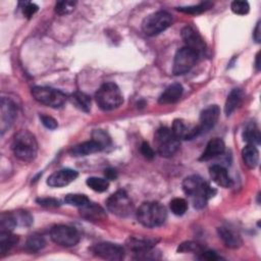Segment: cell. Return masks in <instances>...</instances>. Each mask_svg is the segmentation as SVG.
<instances>
[{
  "label": "cell",
  "instance_id": "6da1fadb",
  "mask_svg": "<svg viewBox=\"0 0 261 261\" xmlns=\"http://www.w3.org/2000/svg\"><path fill=\"white\" fill-rule=\"evenodd\" d=\"M182 190L187 196L192 199L193 205L197 209L206 206L207 201L216 194V190L212 188L200 175L187 176L182 181Z\"/></svg>",
  "mask_w": 261,
  "mask_h": 261
},
{
  "label": "cell",
  "instance_id": "7a4b0ae2",
  "mask_svg": "<svg viewBox=\"0 0 261 261\" xmlns=\"http://www.w3.org/2000/svg\"><path fill=\"white\" fill-rule=\"evenodd\" d=\"M12 151L19 160L23 162L33 161L38 152L36 137L29 130H19L13 138Z\"/></svg>",
  "mask_w": 261,
  "mask_h": 261
},
{
  "label": "cell",
  "instance_id": "3957f363",
  "mask_svg": "<svg viewBox=\"0 0 261 261\" xmlns=\"http://www.w3.org/2000/svg\"><path fill=\"white\" fill-rule=\"evenodd\" d=\"M138 221L146 227L162 225L167 218L165 207L158 202H144L137 211Z\"/></svg>",
  "mask_w": 261,
  "mask_h": 261
},
{
  "label": "cell",
  "instance_id": "277c9868",
  "mask_svg": "<svg viewBox=\"0 0 261 261\" xmlns=\"http://www.w3.org/2000/svg\"><path fill=\"white\" fill-rule=\"evenodd\" d=\"M95 98L98 106L105 111L116 109L123 103L122 93L114 83L103 84L96 92Z\"/></svg>",
  "mask_w": 261,
  "mask_h": 261
},
{
  "label": "cell",
  "instance_id": "5b68a950",
  "mask_svg": "<svg viewBox=\"0 0 261 261\" xmlns=\"http://www.w3.org/2000/svg\"><path fill=\"white\" fill-rule=\"evenodd\" d=\"M154 144L157 153L162 157L173 156L179 148V140L166 126L159 127L154 135Z\"/></svg>",
  "mask_w": 261,
  "mask_h": 261
},
{
  "label": "cell",
  "instance_id": "8992f818",
  "mask_svg": "<svg viewBox=\"0 0 261 261\" xmlns=\"http://www.w3.org/2000/svg\"><path fill=\"white\" fill-rule=\"evenodd\" d=\"M172 22V16L163 10H159L149 14L142 22V31L145 35L153 37L159 35Z\"/></svg>",
  "mask_w": 261,
  "mask_h": 261
},
{
  "label": "cell",
  "instance_id": "52a82bcc",
  "mask_svg": "<svg viewBox=\"0 0 261 261\" xmlns=\"http://www.w3.org/2000/svg\"><path fill=\"white\" fill-rule=\"evenodd\" d=\"M32 95L39 103L52 108L61 107L67 99L63 92L50 87L36 86L32 89Z\"/></svg>",
  "mask_w": 261,
  "mask_h": 261
},
{
  "label": "cell",
  "instance_id": "ba28073f",
  "mask_svg": "<svg viewBox=\"0 0 261 261\" xmlns=\"http://www.w3.org/2000/svg\"><path fill=\"white\" fill-rule=\"evenodd\" d=\"M106 207L112 214L119 217H126L132 213L134 204L128 195L123 190H119L108 197Z\"/></svg>",
  "mask_w": 261,
  "mask_h": 261
},
{
  "label": "cell",
  "instance_id": "9c48e42d",
  "mask_svg": "<svg viewBox=\"0 0 261 261\" xmlns=\"http://www.w3.org/2000/svg\"><path fill=\"white\" fill-rule=\"evenodd\" d=\"M199 54L189 47H182L174 55L172 72L175 75H181L190 71L197 63Z\"/></svg>",
  "mask_w": 261,
  "mask_h": 261
},
{
  "label": "cell",
  "instance_id": "30bf717a",
  "mask_svg": "<svg viewBox=\"0 0 261 261\" xmlns=\"http://www.w3.org/2000/svg\"><path fill=\"white\" fill-rule=\"evenodd\" d=\"M51 240L61 247H73L80 242L79 231L69 225H54L50 230Z\"/></svg>",
  "mask_w": 261,
  "mask_h": 261
},
{
  "label": "cell",
  "instance_id": "8fae6325",
  "mask_svg": "<svg viewBox=\"0 0 261 261\" xmlns=\"http://www.w3.org/2000/svg\"><path fill=\"white\" fill-rule=\"evenodd\" d=\"M93 252L96 256L111 260V261H117L121 260L124 257V249L122 246L118 244H113L109 242L105 243H99L93 247Z\"/></svg>",
  "mask_w": 261,
  "mask_h": 261
},
{
  "label": "cell",
  "instance_id": "7c38bea8",
  "mask_svg": "<svg viewBox=\"0 0 261 261\" xmlns=\"http://www.w3.org/2000/svg\"><path fill=\"white\" fill-rule=\"evenodd\" d=\"M16 117V105L9 99L2 97L1 98V112H0V129L3 135L13 123Z\"/></svg>",
  "mask_w": 261,
  "mask_h": 261
},
{
  "label": "cell",
  "instance_id": "4fadbf2b",
  "mask_svg": "<svg viewBox=\"0 0 261 261\" xmlns=\"http://www.w3.org/2000/svg\"><path fill=\"white\" fill-rule=\"evenodd\" d=\"M181 38L186 43V47L196 51L199 55L205 51L206 45L201 35L192 25H186L181 30Z\"/></svg>",
  "mask_w": 261,
  "mask_h": 261
},
{
  "label": "cell",
  "instance_id": "5bb4252c",
  "mask_svg": "<svg viewBox=\"0 0 261 261\" xmlns=\"http://www.w3.org/2000/svg\"><path fill=\"white\" fill-rule=\"evenodd\" d=\"M79 173L70 168H63L54 171L47 179V185L51 188H62L76 179Z\"/></svg>",
  "mask_w": 261,
  "mask_h": 261
},
{
  "label": "cell",
  "instance_id": "9a60e30c",
  "mask_svg": "<svg viewBox=\"0 0 261 261\" xmlns=\"http://www.w3.org/2000/svg\"><path fill=\"white\" fill-rule=\"evenodd\" d=\"M220 114V109L217 105H210L205 108L200 115V123L198 124V128L200 133H206L210 130L216 124Z\"/></svg>",
  "mask_w": 261,
  "mask_h": 261
},
{
  "label": "cell",
  "instance_id": "2e32d148",
  "mask_svg": "<svg viewBox=\"0 0 261 261\" xmlns=\"http://www.w3.org/2000/svg\"><path fill=\"white\" fill-rule=\"evenodd\" d=\"M170 129L178 140L180 139L192 140L201 134L198 128V125L194 127H190L185 123L182 119H174L172 123V127Z\"/></svg>",
  "mask_w": 261,
  "mask_h": 261
},
{
  "label": "cell",
  "instance_id": "e0dca14e",
  "mask_svg": "<svg viewBox=\"0 0 261 261\" xmlns=\"http://www.w3.org/2000/svg\"><path fill=\"white\" fill-rule=\"evenodd\" d=\"M225 150V145L222 139L220 138H214L210 140L202 153L201 157L199 158L201 161H207L212 158H215L221 154H223Z\"/></svg>",
  "mask_w": 261,
  "mask_h": 261
},
{
  "label": "cell",
  "instance_id": "ac0fdd59",
  "mask_svg": "<svg viewBox=\"0 0 261 261\" xmlns=\"http://www.w3.org/2000/svg\"><path fill=\"white\" fill-rule=\"evenodd\" d=\"M211 179L218 186L223 188H230L232 186V179L230 178L227 170L221 165H212L209 169Z\"/></svg>",
  "mask_w": 261,
  "mask_h": 261
},
{
  "label": "cell",
  "instance_id": "d6986e66",
  "mask_svg": "<svg viewBox=\"0 0 261 261\" xmlns=\"http://www.w3.org/2000/svg\"><path fill=\"white\" fill-rule=\"evenodd\" d=\"M80 214L89 221L103 220L106 217V214L103 208L95 203H92L91 201L86 205L80 207Z\"/></svg>",
  "mask_w": 261,
  "mask_h": 261
},
{
  "label": "cell",
  "instance_id": "ffe728a7",
  "mask_svg": "<svg viewBox=\"0 0 261 261\" xmlns=\"http://www.w3.org/2000/svg\"><path fill=\"white\" fill-rule=\"evenodd\" d=\"M217 233L219 239L223 242V244L231 249H237L242 245V239L239 233H237L231 228L220 226L217 228Z\"/></svg>",
  "mask_w": 261,
  "mask_h": 261
},
{
  "label": "cell",
  "instance_id": "44dd1931",
  "mask_svg": "<svg viewBox=\"0 0 261 261\" xmlns=\"http://www.w3.org/2000/svg\"><path fill=\"white\" fill-rule=\"evenodd\" d=\"M182 92H184V88L180 84H178V83L172 84V85L168 86L165 89V91L160 95L158 102L160 104H164V105L175 103L181 97Z\"/></svg>",
  "mask_w": 261,
  "mask_h": 261
},
{
  "label": "cell",
  "instance_id": "7402d4cb",
  "mask_svg": "<svg viewBox=\"0 0 261 261\" xmlns=\"http://www.w3.org/2000/svg\"><path fill=\"white\" fill-rule=\"evenodd\" d=\"M156 241L153 239H140V238H129L127 241V247L137 256L144 254L154 248Z\"/></svg>",
  "mask_w": 261,
  "mask_h": 261
},
{
  "label": "cell",
  "instance_id": "603a6c76",
  "mask_svg": "<svg viewBox=\"0 0 261 261\" xmlns=\"http://www.w3.org/2000/svg\"><path fill=\"white\" fill-rule=\"evenodd\" d=\"M101 150H103L101 145L99 143H97L96 141L91 140V141H87V142L81 143V144L72 147L70 150V153L73 156H86V155H90V154L99 152Z\"/></svg>",
  "mask_w": 261,
  "mask_h": 261
},
{
  "label": "cell",
  "instance_id": "cb8c5ba5",
  "mask_svg": "<svg viewBox=\"0 0 261 261\" xmlns=\"http://www.w3.org/2000/svg\"><path fill=\"white\" fill-rule=\"evenodd\" d=\"M242 157L246 166L250 169L257 167L259 163V151L255 145L248 144L242 150Z\"/></svg>",
  "mask_w": 261,
  "mask_h": 261
},
{
  "label": "cell",
  "instance_id": "d4e9b609",
  "mask_svg": "<svg viewBox=\"0 0 261 261\" xmlns=\"http://www.w3.org/2000/svg\"><path fill=\"white\" fill-rule=\"evenodd\" d=\"M244 93L241 89H233L228 94L227 99L224 105V111L226 115H230L241 104L243 101Z\"/></svg>",
  "mask_w": 261,
  "mask_h": 261
},
{
  "label": "cell",
  "instance_id": "484cf974",
  "mask_svg": "<svg viewBox=\"0 0 261 261\" xmlns=\"http://www.w3.org/2000/svg\"><path fill=\"white\" fill-rule=\"evenodd\" d=\"M70 101L72 104L84 112H89L91 110V98L82 92H75L70 96Z\"/></svg>",
  "mask_w": 261,
  "mask_h": 261
},
{
  "label": "cell",
  "instance_id": "4316f807",
  "mask_svg": "<svg viewBox=\"0 0 261 261\" xmlns=\"http://www.w3.org/2000/svg\"><path fill=\"white\" fill-rule=\"evenodd\" d=\"M18 241L17 236L11 231H0V252L5 254L8 252Z\"/></svg>",
  "mask_w": 261,
  "mask_h": 261
},
{
  "label": "cell",
  "instance_id": "83f0119b",
  "mask_svg": "<svg viewBox=\"0 0 261 261\" xmlns=\"http://www.w3.org/2000/svg\"><path fill=\"white\" fill-rule=\"evenodd\" d=\"M243 138H244V141H246L248 144H252V145H258L260 144V140H261V135H260V132L259 129L251 124V125H248L244 133H243Z\"/></svg>",
  "mask_w": 261,
  "mask_h": 261
},
{
  "label": "cell",
  "instance_id": "f1b7e54d",
  "mask_svg": "<svg viewBox=\"0 0 261 261\" xmlns=\"http://www.w3.org/2000/svg\"><path fill=\"white\" fill-rule=\"evenodd\" d=\"M87 185L89 188H91L95 192L103 193L108 190L109 188V181L107 178L97 177V176H91L87 179Z\"/></svg>",
  "mask_w": 261,
  "mask_h": 261
},
{
  "label": "cell",
  "instance_id": "f546056e",
  "mask_svg": "<svg viewBox=\"0 0 261 261\" xmlns=\"http://www.w3.org/2000/svg\"><path fill=\"white\" fill-rule=\"evenodd\" d=\"M17 225V219L14 214L2 213L0 217V231H11Z\"/></svg>",
  "mask_w": 261,
  "mask_h": 261
},
{
  "label": "cell",
  "instance_id": "4dcf8cb0",
  "mask_svg": "<svg viewBox=\"0 0 261 261\" xmlns=\"http://www.w3.org/2000/svg\"><path fill=\"white\" fill-rule=\"evenodd\" d=\"M45 240L42 236L39 234H32L25 243V248L30 252H38L45 246Z\"/></svg>",
  "mask_w": 261,
  "mask_h": 261
},
{
  "label": "cell",
  "instance_id": "1f68e13d",
  "mask_svg": "<svg viewBox=\"0 0 261 261\" xmlns=\"http://www.w3.org/2000/svg\"><path fill=\"white\" fill-rule=\"evenodd\" d=\"M213 6V4L209 1H205L202 3H199L198 5H192V6H186V7H178L177 10L181 11L184 13H190V14H199L202 13L208 9H210Z\"/></svg>",
  "mask_w": 261,
  "mask_h": 261
},
{
  "label": "cell",
  "instance_id": "d6a6232c",
  "mask_svg": "<svg viewBox=\"0 0 261 261\" xmlns=\"http://www.w3.org/2000/svg\"><path fill=\"white\" fill-rule=\"evenodd\" d=\"M169 208L174 215L180 216L187 212L188 203L182 198H174L169 203Z\"/></svg>",
  "mask_w": 261,
  "mask_h": 261
},
{
  "label": "cell",
  "instance_id": "836d02e7",
  "mask_svg": "<svg viewBox=\"0 0 261 261\" xmlns=\"http://www.w3.org/2000/svg\"><path fill=\"white\" fill-rule=\"evenodd\" d=\"M64 202L68 205L75 206V207H82L90 202L89 198L84 194H68L64 198Z\"/></svg>",
  "mask_w": 261,
  "mask_h": 261
},
{
  "label": "cell",
  "instance_id": "e575fe53",
  "mask_svg": "<svg viewBox=\"0 0 261 261\" xmlns=\"http://www.w3.org/2000/svg\"><path fill=\"white\" fill-rule=\"evenodd\" d=\"M203 251L204 249L199 243L192 242V241L184 242L177 248V252L179 253H199L200 254Z\"/></svg>",
  "mask_w": 261,
  "mask_h": 261
},
{
  "label": "cell",
  "instance_id": "d590c367",
  "mask_svg": "<svg viewBox=\"0 0 261 261\" xmlns=\"http://www.w3.org/2000/svg\"><path fill=\"white\" fill-rule=\"evenodd\" d=\"M76 2L74 1H58L55 4V12L59 15H66L71 13L75 8Z\"/></svg>",
  "mask_w": 261,
  "mask_h": 261
},
{
  "label": "cell",
  "instance_id": "8d00e7d4",
  "mask_svg": "<svg viewBox=\"0 0 261 261\" xmlns=\"http://www.w3.org/2000/svg\"><path fill=\"white\" fill-rule=\"evenodd\" d=\"M230 8H231V11L233 13L239 14V15H245V14H247L249 12L250 5H249V3L247 1L236 0V1L231 2Z\"/></svg>",
  "mask_w": 261,
  "mask_h": 261
},
{
  "label": "cell",
  "instance_id": "74e56055",
  "mask_svg": "<svg viewBox=\"0 0 261 261\" xmlns=\"http://www.w3.org/2000/svg\"><path fill=\"white\" fill-rule=\"evenodd\" d=\"M93 140L99 143L103 149L110 145L109 136L107 135V133H105L102 129H96L93 132Z\"/></svg>",
  "mask_w": 261,
  "mask_h": 261
},
{
  "label": "cell",
  "instance_id": "f35d334b",
  "mask_svg": "<svg viewBox=\"0 0 261 261\" xmlns=\"http://www.w3.org/2000/svg\"><path fill=\"white\" fill-rule=\"evenodd\" d=\"M38 9H39V7L37 4L32 3V2H27L23 4L22 13L27 18H31L38 11Z\"/></svg>",
  "mask_w": 261,
  "mask_h": 261
},
{
  "label": "cell",
  "instance_id": "ab89813d",
  "mask_svg": "<svg viewBox=\"0 0 261 261\" xmlns=\"http://www.w3.org/2000/svg\"><path fill=\"white\" fill-rule=\"evenodd\" d=\"M40 120H41L42 124L45 127L49 128V129H55L57 127V125H58L57 121L53 117H51L49 115H41L40 116Z\"/></svg>",
  "mask_w": 261,
  "mask_h": 261
},
{
  "label": "cell",
  "instance_id": "60d3db41",
  "mask_svg": "<svg viewBox=\"0 0 261 261\" xmlns=\"http://www.w3.org/2000/svg\"><path fill=\"white\" fill-rule=\"evenodd\" d=\"M141 153H142L143 156L146 157L147 159H153L154 156H155L154 150L152 149V147H151L147 142H144V143L141 145Z\"/></svg>",
  "mask_w": 261,
  "mask_h": 261
},
{
  "label": "cell",
  "instance_id": "b9f144b4",
  "mask_svg": "<svg viewBox=\"0 0 261 261\" xmlns=\"http://www.w3.org/2000/svg\"><path fill=\"white\" fill-rule=\"evenodd\" d=\"M37 202L45 207H57L60 205V202L54 198H40L37 199Z\"/></svg>",
  "mask_w": 261,
  "mask_h": 261
},
{
  "label": "cell",
  "instance_id": "7bdbcfd3",
  "mask_svg": "<svg viewBox=\"0 0 261 261\" xmlns=\"http://www.w3.org/2000/svg\"><path fill=\"white\" fill-rule=\"evenodd\" d=\"M201 256L199 257L200 259H203V260H208V261H215V260H218L220 259V257L213 251H203L200 253Z\"/></svg>",
  "mask_w": 261,
  "mask_h": 261
},
{
  "label": "cell",
  "instance_id": "ee69618b",
  "mask_svg": "<svg viewBox=\"0 0 261 261\" xmlns=\"http://www.w3.org/2000/svg\"><path fill=\"white\" fill-rule=\"evenodd\" d=\"M104 174H105V177L107 179H109V180H115L116 177H117V173H116V171L113 168L105 169Z\"/></svg>",
  "mask_w": 261,
  "mask_h": 261
},
{
  "label": "cell",
  "instance_id": "f6af8a7d",
  "mask_svg": "<svg viewBox=\"0 0 261 261\" xmlns=\"http://www.w3.org/2000/svg\"><path fill=\"white\" fill-rule=\"evenodd\" d=\"M253 38H254V40L256 41V43H260V40H261L260 21H258L257 24H256V27H255V30H254V33H253Z\"/></svg>",
  "mask_w": 261,
  "mask_h": 261
},
{
  "label": "cell",
  "instance_id": "bcb514c9",
  "mask_svg": "<svg viewBox=\"0 0 261 261\" xmlns=\"http://www.w3.org/2000/svg\"><path fill=\"white\" fill-rule=\"evenodd\" d=\"M256 68H257V70L260 69V65H259V53H257V55H256Z\"/></svg>",
  "mask_w": 261,
  "mask_h": 261
}]
</instances>
